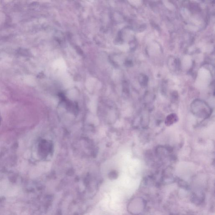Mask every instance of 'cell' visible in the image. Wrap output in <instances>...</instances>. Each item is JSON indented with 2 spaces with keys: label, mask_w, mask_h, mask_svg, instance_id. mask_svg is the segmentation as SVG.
Here are the masks:
<instances>
[{
  "label": "cell",
  "mask_w": 215,
  "mask_h": 215,
  "mask_svg": "<svg viewBox=\"0 0 215 215\" xmlns=\"http://www.w3.org/2000/svg\"><path fill=\"white\" fill-rule=\"evenodd\" d=\"M191 109L194 116L200 119L208 118L212 113V109L208 104L201 100H194L191 105Z\"/></svg>",
  "instance_id": "1"
},
{
  "label": "cell",
  "mask_w": 215,
  "mask_h": 215,
  "mask_svg": "<svg viewBox=\"0 0 215 215\" xmlns=\"http://www.w3.org/2000/svg\"><path fill=\"white\" fill-rule=\"evenodd\" d=\"M205 199V194L202 192L193 193L191 197L192 202L196 205H201L204 202Z\"/></svg>",
  "instance_id": "2"
},
{
  "label": "cell",
  "mask_w": 215,
  "mask_h": 215,
  "mask_svg": "<svg viewBox=\"0 0 215 215\" xmlns=\"http://www.w3.org/2000/svg\"><path fill=\"white\" fill-rule=\"evenodd\" d=\"M178 117L176 114H172L169 115L166 117L165 120V123L167 126H170L177 122Z\"/></svg>",
  "instance_id": "3"
},
{
  "label": "cell",
  "mask_w": 215,
  "mask_h": 215,
  "mask_svg": "<svg viewBox=\"0 0 215 215\" xmlns=\"http://www.w3.org/2000/svg\"><path fill=\"white\" fill-rule=\"evenodd\" d=\"M178 184L180 187H182V188L186 189H189V187L187 183L185 182L184 181H182V180H180V181H179Z\"/></svg>",
  "instance_id": "4"
},
{
  "label": "cell",
  "mask_w": 215,
  "mask_h": 215,
  "mask_svg": "<svg viewBox=\"0 0 215 215\" xmlns=\"http://www.w3.org/2000/svg\"><path fill=\"white\" fill-rule=\"evenodd\" d=\"M109 176H110V179H116V178L117 177L118 175L116 172H111V173L110 174Z\"/></svg>",
  "instance_id": "5"
},
{
  "label": "cell",
  "mask_w": 215,
  "mask_h": 215,
  "mask_svg": "<svg viewBox=\"0 0 215 215\" xmlns=\"http://www.w3.org/2000/svg\"><path fill=\"white\" fill-rule=\"evenodd\" d=\"M56 215H61V212H58L57 214H56Z\"/></svg>",
  "instance_id": "6"
},
{
  "label": "cell",
  "mask_w": 215,
  "mask_h": 215,
  "mask_svg": "<svg viewBox=\"0 0 215 215\" xmlns=\"http://www.w3.org/2000/svg\"><path fill=\"white\" fill-rule=\"evenodd\" d=\"M182 215L179 214V215Z\"/></svg>",
  "instance_id": "7"
}]
</instances>
